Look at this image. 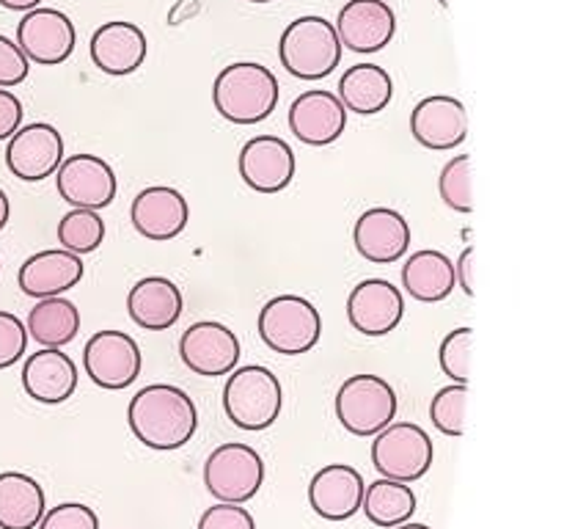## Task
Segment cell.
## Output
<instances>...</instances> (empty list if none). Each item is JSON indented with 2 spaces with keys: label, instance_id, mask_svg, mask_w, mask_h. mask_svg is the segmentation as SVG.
<instances>
[{
  "label": "cell",
  "instance_id": "obj_14",
  "mask_svg": "<svg viewBox=\"0 0 564 529\" xmlns=\"http://www.w3.org/2000/svg\"><path fill=\"white\" fill-rule=\"evenodd\" d=\"M237 169H240L242 182L251 191L270 196V193H281L292 185L297 160L284 138L257 136L251 141H246V147L240 149Z\"/></svg>",
  "mask_w": 564,
  "mask_h": 529
},
{
  "label": "cell",
  "instance_id": "obj_38",
  "mask_svg": "<svg viewBox=\"0 0 564 529\" xmlns=\"http://www.w3.org/2000/svg\"><path fill=\"white\" fill-rule=\"evenodd\" d=\"M31 72V61L22 55V50L0 33V88H14Z\"/></svg>",
  "mask_w": 564,
  "mask_h": 529
},
{
  "label": "cell",
  "instance_id": "obj_41",
  "mask_svg": "<svg viewBox=\"0 0 564 529\" xmlns=\"http://www.w3.org/2000/svg\"><path fill=\"white\" fill-rule=\"evenodd\" d=\"M39 3H42V0H0V6L9 11H31L39 9Z\"/></svg>",
  "mask_w": 564,
  "mask_h": 529
},
{
  "label": "cell",
  "instance_id": "obj_21",
  "mask_svg": "<svg viewBox=\"0 0 564 529\" xmlns=\"http://www.w3.org/2000/svg\"><path fill=\"white\" fill-rule=\"evenodd\" d=\"M86 276V264L77 253L66 251V248H44V251L31 253L25 262L20 264L17 273V284L28 298H55L69 292L77 287Z\"/></svg>",
  "mask_w": 564,
  "mask_h": 529
},
{
  "label": "cell",
  "instance_id": "obj_27",
  "mask_svg": "<svg viewBox=\"0 0 564 529\" xmlns=\"http://www.w3.org/2000/svg\"><path fill=\"white\" fill-rule=\"evenodd\" d=\"M336 97L345 105V110L375 116L389 108V102L394 99V80H391L389 69H383V66L356 64L339 77Z\"/></svg>",
  "mask_w": 564,
  "mask_h": 529
},
{
  "label": "cell",
  "instance_id": "obj_42",
  "mask_svg": "<svg viewBox=\"0 0 564 529\" xmlns=\"http://www.w3.org/2000/svg\"><path fill=\"white\" fill-rule=\"evenodd\" d=\"M9 218H11V202H9V196H6L3 187H0V231L9 226Z\"/></svg>",
  "mask_w": 564,
  "mask_h": 529
},
{
  "label": "cell",
  "instance_id": "obj_24",
  "mask_svg": "<svg viewBox=\"0 0 564 529\" xmlns=\"http://www.w3.org/2000/svg\"><path fill=\"white\" fill-rule=\"evenodd\" d=\"M22 389L42 406H61L77 389V364L61 347H42L25 358Z\"/></svg>",
  "mask_w": 564,
  "mask_h": 529
},
{
  "label": "cell",
  "instance_id": "obj_6",
  "mask_svg": "<svg viewBox=\"0 0 564 529\" xmlns=\"http://www.w3.org/2000/svg\"><path fill=\"white\" fill-rule=\"evenodd\" d=\"M394 386L380 375H352L336 391V419L347 433L372 439L397 417Z\"/></svg>",
  "mask_w": 564,
  "mask_h": 529
},
{
  "label": "cell",
  "instance_id": "obj_4",
  "mask_svg": "<svg viewBox=\"0 0 564 529\" xmlns=\"http://www.w3.org/2000/svg\"><path fill=\"white\" fill-rule=\"evenodd\" d=\"M281 66L297 80H323L341 64V44L334 22L306 14L284 28L279 42Z\"/></svg>",
  "mask_w": 564,
  "mask_h": 529
},
{
  "label": "cell",
  "instance_id": "obj_45",
  "mask_svg": "<svg viewBox=\"0 0 564 529\" xmlns=\"http://www.w3.org/2000/svg\"><path fill=\"white\" fill-rule=\"evenodd\" d=\"M438 3H441V6H446V0H438Z\"/></svg>",
  "mask_w": 564,
  "mask_h": 529
},
{
  "label": "cell",
  "instance_id": "obj_35",
  "mask_svg": "<svg viewBox=\"0 0 564 529\" xmlns=\"http://www.w3.org/2000/svg\"><path fill=\"white\" fill-rule=\"evenodd\" d=\"M36 529H99V516L83 501H61L53 510H44Z\"/></svg>",
  "mask_w": 564,
  "mask_h": 529
},
{
  "label": "cell",
  "instance_id": "obj_28",
  "mask_svg": "<svg viewBox=\"0 0 564 529\" xmlns=\"http://www.w3.org/2000/svg\"><path fill=\"white\" fill-rule=\"evenodd\" d=\"M47 510V496L36 477L22 472L0 474V529H36Z\"/></svg>",
  "mask_w": 564,
  "mask_h": 529
},
{
  "label": "cell",
  "instance_id": "obj_16",
  "mask_svg": "<svg viewBox=\"0 0 564 529\" xmlns=\"http://www.w3.org/2000/svg\"><path fill=\"white\" fill-rule=\"evenodd\" d=\"M341 47L352 53H380L397 33V14L386 0H350L334 22Z\"/></svg>",
  "mask_w": 564,
  "mask_h": 529
},
{
  "label": "cell",
  "instance_id": "obj_5",
  "mask_svg": "<svg viewBox=\"0 0 564 529\" xmlns=\"http://www.w3.org/2000/svg\"><path fill=\"white\" fill-rule=\"evenodd\" d=\"M259 336L281 356H301L317 347L323 317L312 301L301 295H275L262 306L257 320Z\"/></svg>",
  "mask_w": 564,
  "mask_h": 529
},
{
  "label": "cell",
  "instance_id": "obj_43",
  "mask_svg": "<svg viewBox=\"0 0 564 529\" xmlns=\"http://www.w3.org/2000/svg\"><path fill=\"white\" fill-rule=\"evenodd\" d=\"M391 529H430L427 523H419V521H405V523H397V527Z\"/></svg>",
  "mask_w": 564,
  "mask_h": 529
},
{
  "label": "cell",
  "instance_id": "obj_32",
  "mask_svg": "<svg viewBox=\"0 0 564 529\" xmlns=\"http://www.w3.org/2000/svg\"><path fill=\"white\" fill-rule=\"evenodd\" d=\"M466 402H468V386L466 384H449L444 389L435 391L433 402H430V419L435 428L449 439H460L466 430Z\"/></svg>",
  "mask_w": 564,
  "mask_h": 529
},
{
  "label": "cell",
  "instance_id": "obj_30",
  "mask_svg": "<svg viewBox=\"0 0 564 529\" xmlns=\"http://www.w3.org/2000/svg\"><path fill=\"white\" fill-rule=\"evenodd\" d=\"M361 510L367 512L375 527L391 529L397 523L411 521L413 512H416V494L408 483L380 477L364 488Z\"/></svg>",
  "mask_w": 564,
  "mask_h": 529
},
{
  "label": "cell",
  "instance_id": "obj_2",
  "mask_svg": "<svg viewBox=\"0 0 564 529\" xmlns=\"http://www.w3.org/2000/svg\"><path fill=\"white\" fill-rule=\"evenodd\" d=\"M281 86L268 66L257 61H237L224 66L215 77V110L231 125H259L279 108Z\"/></svg>",
  "mask_w": 564,
  "mask_h": 529
},
{
  "label": "cell",
  "instance_id": "obj_8",
  "mask_svg": "<svg viewBox=\"0 0 564 529\" xmlns=\"http://www.w3.org/2000/svg\"><path fill=\"white\" fill-rule=\"evenodd\" d=\"M264 461L253 446L229 441L209 452L204 463V485L218 501L246 505L262 490Z\"/></svg>",
  "mask_w": 564,
  "mask_h": 529
},
{
  "label": "cell",
  "instance_id": "obj_9",
  "mask_svg": "<svg viewBox=\"0 0 564 529\" xmlns=\"http://www.w3.org/2000/svg\"><path fill=\"white\" fill-rule=\"evenodd\" d=\"M141 367V347L124 331H97L83 347V369L99 389H127L138 380Z\"/></svg>",
  "mask_w": 564,
  "mask_h": 529
},
{
  "label": "cell",
  "instance_id": "obj_33",
  "mask_svg": "<svg viewBox=\"0 0 564 529\" xmlns=\"http://www.w3.org/2000/svg\"><path fill=\"white\" fill-rule=\"evenodd\" d=\"M438 193L444 204L455 213L468 215L474 209V191H471V158L457 154L441 169Z\"/></svg>",
  "mask_w": 564,
  "mask_h": 529
},
{
  "label": "cell",
  "instance_id": "obj_19",
  "mask_svg": "<svg viewBox=\"0 0 564 529\" xmlns=\"http://www.w3.org/2000/svg\"><path fill=\"white\" fill-rule=\"evenodd\" d=\"M347 110L334 91H303L290 108V130L306 147H330L345 136Z\"/></svg>",
  "mask_w": 564,
  "mask_h": 529
},
{
  "label": "cell",
  "instance_id": "obj_20",
  "mask_svg": "<svg viewBox=\"0 0 564 529\" xmlns=\"http://www.w3.org/2000/svg\"><path fill=\"white\" fill-rule=\"evenodd\" d=\"M352 242L367 262L394 264L411 248V224L397 209L372 207L356 220Z\"/></svg>",
  "mask_w": 564,
  "mask_h": 529
},
{
  "label": "cell",
  "instance_id": "obj_10",
  "mask_svg": "<svg viewBox=\"0 0 564 529\" xmlns=\"http://www.w3.org/2000/svg\"><path fill=\"white\" fill-rule=\"evenodd\" d=\"M64 163V136L50 121L20 127L6 147V169L22 182H42Z\"/></svg>",
  "mask_w": 564,
  "mask_h": 529
},
{
  "label": "cell",
  "instance_id": "obj_31",
  "mask_svg": "<svg viewBox=\"0 0 564 529\" xmlns=\"http://www.w3.org/2000/svg\"><path fill=\"white\" fill-rule=\"evenodd\" d=\"M105 240V220L97 209H77L72 207L64 218L58 220V242L66 251L94 253Z\"/></svg>",
  "mask_w": 564,
  "mask_h": 529
},
{
  "label": "cell",
  "instance_id": "obj_18",
  "mask_svg": "<svg viewBox=\"0 0 564 529\" xmlns=\"http://www.w3.org/2000/svg\"><path fill=\"white\" fill-rule=\"evenodd\" d=\"M411 132L416 143L433 152H449L468 136L466 105L449 94H433L416 102L411 114Z\"/></svg>",
  "mask_w": 564,
  "mask_h": 529
},
{
  "label": "cell",
  "instance_id": "obj_17",
  "mask_svg": "<svg viewBox=\"0 0 564 529\" xmlns=\"http://www.w3.org/2000/svg\"><path fill=\"white\" fill-rule=\"evenodd\" d=\"M130 220L141 237L152 242H169L187 229L191 204L176 187H143L130 207Z\"/></svg>",
  "mask_w": 564,
  "mask_h": 529
},
{
  "label": "cell",
  "instance_id": "obj_26",
  "mask_svg": "<svg viewBox=\"0 0 564 529\" xmlns=\"http://www.w3.org/2000/svg\"><path fill=\"white\" fill-rule=\"evenodd\" d=\"M402 287L413 301L441 303L455 292V262L444 251L422 248L402 264Z\"/></svg>",
  "mask_w": 564,
  "mask_h": 529
},
{
  "label": "cell",
  "instance_id": "obj_34",
  "mask_svg": "<svg viewBox=\"0 0 564 529\" xmlns=\"http://www.w3.org/2000/svg\"><path fill=\"white\" fill-rule=\"evenodd\" d=\"M471 328L463 325V328L449 331L441 342L438 364L444 375H449L452 384H468L471 378Z\"/></svg>",
  "mask_w": 564,
  "mask_h": 529
},
{
  "label": "cell",
  "instance_id": "obj_7",
  "mask_svg": "<svg viewBox=\"0 0 564 529\" xmlns=\"http://www.w3.org/2000/svg\"><path fill=\"white\" fill-rule=\"evenodd\" d=\"M372 439V463L380 477L411 485L433 468V439L419 424L391 422Z\"/></svg>",
  "mask_w": 564,
  "mask_h": 529
},
{
  "label": "cell",
  "instance_id": "obj_40",
  "mask_svg": "<svg viewBox=\"0 0 564 529\" xmlns=\"http://www.w3.org/2000/svg\"><path fill=\"white\" fill-rule=\"evenodd\" d=\"M455 279L457 287H463L466 295H474V248H463V253L455 262Z\"/></svg>",
  "mask_w": 564,
  "mask_h": 529
},
{
  "label": "cell",
  "instance_id": "obj_23",
  "mask_svg": "<svg viewBox=\"0 0 564 529\" xmlns=\"http://www.w3.org/2000/svg\"><path fill=\"white\" fill-rule=\"evenodd\" d=\"M147 53V33L135 22H105L91 36V61L105 75H132V72H138L143 66Z\"/></svg>",
  "mask_w": 564,
  "mask_h": 529
},
{
  "label": "cell",
  "instance_id": "obj_1",
  "mask_svg": "<svg viewBox=\"0 0 564 529\" xmlns=\"http://www.w3.org/2000/svg\"><path fill=\"white\" fill-rule=\"evenodd\" d=\"M127 424L143 446L171 452L185 446L198 430V408L185 389L174 384L143 386L127 408Z\"/></svg>",
  "mask_w": 564,
  "mask_h": 529
},
{
  "label": "cell",
  "instance_id": "obj_3",
  "mask_svg": "<svg viewBox=\"0 0 564 529\" xmlns=\"http://www.w3.org/2000/svg\"><path fill=\"white\" fill-rule=\"evenodd\" d=\"M284 389L279 375L262 364L235 367L224 386V411L235 428L259 433L279 422Z\"/></svg>",
  "mask_w": 564,
  "mask_h": 529
},
{
  "label": "cell",
  "instance_id": "obj_39",
  "mask_svg": "<svg viewBox=\"0 0 564 529\" xmlns=\"http://www.w3.org/2000/svg\"><path fill=\"white\" fill-rule=\"evenodd\" d=\"M22 127V102L14 91L0 88V141H9Z\"/></svg>",
  "mask_w": 564,
  "mask_h": 529
},
{
  "label": "cell",
  "instance_id": "obj_22",
  "mask_svg": "<svg viewBox=\"0 0 564 529\" xmlns=\"http://www.w3.org/2000/svg\"><path fill=\"white\" fill-rule=\"evenodd\" d=\"M364 477L347 463H328L308 483V505L325 521H347L361 510Z\"/></svg>",
  "mask_w": 564,
  "mask_h": 529
},
{
  "label": "cell",
  "instance_id": "obj_12",
  "mask_svg": "<svg viewBox=\"0 0 564 529\" xmlns=\"http://www.w3.org/2000/svg\"><path fill=\"white\" fill-rule=\"evenodd\" d=\"M77 31L69 17L58 9H31L17 25V47L28 61L58 66L75 53Z\"/></svg>",
  "mask_w": 564,
  "mask_h": 529
},
{
  "label": "cell",
  "instance_id": "obj_25",
  "mask_svg": "<svg viewBox=\"0 0 564 529\" xmlns=\"http://www.w3.org/2000/svg\"><path fill=\"white\" fill-rule=\"evenodd\" d=\"M182 309H185L182 290L165 276H147L135 281L127 295V312L132 323L147 331H169L182 317Z\"/></svg>",
  "mask_w": 564,
  "mask_h": 529
},
{
  "label": "cell",
  "instance_id": "obj_36",
  "mask_svg": "<svg viewBox=\"0 0 564 529\" xmlns=\"http://www.w3.org/2000/svg\"><path fill=\"white\" fill-rule=\"evenodd\" d=\"M28 331L17 314L0 312V369H9L25 356Z\"/></svg>",
  "mask_w": 564,
  "mask_h": 529
},
{
  "label": "cell",
  "instance_id": "obj_13",
  "mask_svg": "<svg viewBox=\"0 0 564 529\" xmlns=\"http://www.w3.org/2000/svg\"><path fill=\"white\" fill-rule=\"evenodd\" d=\"M180 358L191 373L204 378L229 375L240 361V339L218 320L193 323L180 339Z\"/></svg>",
  "mask_w": 564,
  "mask_h": 529
},
{
  "label": "cell",
  "instance_id": "obj_11",
  "mask_svg": "<svg viewBox=\"0 0 564 529\" xmlns=\"http://www.w3.org/2000/svg\"><path fill=\"white\" fill-rule=\"evenodd\" d=\"M58 196L77 209H105L119 193V180L108 160L97 154H72L55 171Z\"/></svg>",
  "mask_w": 564,
  "mask_h": 529
},
{
  "label": "cell",
  "instance_id": "obj_29",
  "mask_svg": "<svg viewBox=\"0 0 564 529\" xmlns=\"http://www.w3.org/2000/svg\"><path fill=\"white\" fill-rule=\"evenodd\" d=\"M28 339L42 347H64L80 331V309L69 298H42L28 312Z\"/></svg>",
  "mask_w": 564,
  "mask_h": 529
},
{
  "label": "cell",
  "instance_id": "obj_44",
  "mask_svg": "<svg viewBox=\"0 0 564 529\" xmlns=\"http://www.w3.org/2000/svg\"><path fill=\"white\" fill-rule=\"evenodd\" d=\"M248 3H273V0H248Z\"/></svg>",
  "mask_w": 564,
  "mask_h": 529
},
{
  "label": "cell",
  "instance_id": "obj_15",
  "mask_svg": "<svg viewBox=\"0 0 564 529\" xmlns=\"http://www.w3.org/2000/svg\"><path fill=\"white\" fill-rule=\"evenodd\" d=\"M405 317V295L389 279H364L347 298V320L364 336H386Z\"/></svg>",
  "mask_w": 564,
  "mask_h": 529
},
{
  "label": "cell",
  "instance_id": "obj_37",
  "mask_svg": "<svg viewBox=\"0 0 564 529\" xmlns=\"http://www.w3.org/2000/svg\"><path fill=\"white\" fill-rule=\"evenodd\" d=\"M198 529H257V521H253V516L242 505L218 501V505L207 507L202 512Z\"/></svg>",
  "mask_w": 564,
  "mask_h": 529
}]
</instances>
